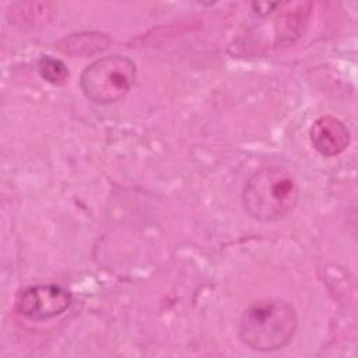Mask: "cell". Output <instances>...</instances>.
I'll use <instances>...</instances> for the list:
<instances>
[{
  "label": "cell",
  "mask_w": 358,
  "mask_h": 358,
  "mask_svg": "<svg viewBox=\"0 0 358 358\" xmlns=\"http://www.w3.org/2000/svg\"><path fill=\"white\" fill-rule=\"evenodd\" d=\"M71 303V294L56 284H39L25 288L17 298V310L34 320L42 322L62 315Z\"/></svg>",
  "instance_id": "obj_4"
},
{
  "label": "cell",
  "mask_w": 358,
  "mask_h": 358,
  "mask_svg": "<svg viewBox=\"0 0 358 358\" xmlns=\"http://www.w3.org/2000/svg\"><path fill=\"white\" fill-rule=\"evenodd\" d=\"M298 200V182L282 166L260 168L248 179L242 192V204L248 215L263 222L287 217Z\"/></svg>",
  "instance_id": "obj_2"
},
{
  "label": "cell",
  "mask_w": 358,
  "mask_h": 358,
  "mask_svg": "<svg viewBox=\"0 0 358 358\" xmlns=\"http://www.w3.org/2000/svg\"><path fill=\"white\" fill-rule=\"evenodd\" d=\"M296 326V312L289 302L262 298L243 310L238 334L250 350L268 352L285 347L292 340Z\"/></svg>",
  "instance_id": "obj_1"
},
{
  "label": "cell",
  "mask_w": 358,
  "mask_h": 358,
  "mask_svg": "<svg viewBox=\"0 0 358 358\" xmlns=\"http://www.w3.org/2000/svg\"><path fill=\"white\" fill-rule=\"evenodd\" d=\"M309 140L320 155L336 157L348 147L350 131L340 119L326 115L310 124Z\"/></svg>",
  "instance_id": "obj_5"
},
{
  "label": "cell",
  "mask_w": 358,
  "mask_h": 358,
  "mask_svg": "<svg viewBox=\"0 0 358 358\" xmlns=\"http://www.w3.org/2000/svg\"><path fill=\"white\" fill-rule=\"evenodd\" d=\"M38 71L43 80L53 85H62L69 77V70L59 59L45 56L38 63Z\"/></svg>",
  "instance_id": "obj_6"
},
{
  "label": "cell",
  "mask_w": 358,
  "mask_h": 358,
  "mask_svg": "<svg viewBox=\"0 0 358 358\" xmlns=\"http://www.w3.org/2000/svg\"><path fill=\"white\" fill-rule=\"evenodd\" d=\"M136 64L126 56L112 55L92 62L80 77L85 98L96 105H109L122 99L136 80Z\"/></svg>",
  "instance_id": "obj_3"
}]
</instances>
